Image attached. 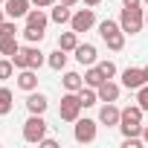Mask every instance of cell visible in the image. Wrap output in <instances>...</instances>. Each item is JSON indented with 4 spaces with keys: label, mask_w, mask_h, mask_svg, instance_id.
<instances>
[{
    "label": "cell",
    "mask_w": 148,
    "mask_h": 148,
    "mask_svg": "<svg viewBox=\"0 0 148 148\" xmlns=\"http://www.w3.org/2000/svg\"><path fill=\"white\" fill-rule=\"evenodd\" d=\"M12 61H15V67L18 70H41L44 64H47V55L38 49V44H29V47H21L15 55H12Z\"/></svg>",
    "instance_id": "1"
},
{
    "label": "cell",
    "mask_w": 148,
    "mask_h": 148,
    "mask_svg": "<svg viewBox=\"0 0 148 148\" xmlns=\"http://www.w3.org/2000/svg\"><path fill=\"white\" fill-rule=\"evenodd\" d=\"M99 35H102V41L108 44V49H113V52H122L125 49V32H122V26H119V21H102L99 23Z\"/></svg>",
    "instance_id": "2"
},
{
    "label": "cell",
    "mask_w": 148,
    "mask_h": 148,
    "mask_svg": "<svg viewBox=\"0 0 148 148\" xmlns=\"http://www.w3.org/2000/svg\"><path fill=\"white\" fill-rule=\"evenodd\" d=\"M119 26H122V32L125 35H136V32H142V26H145V12L139 9V6H125L122 9V15H119Z\"/></svg>",
    "instance_id": "3"
},
{
    "label": "cell",
    "mask_w": 148,
    "mask_h": 148,
    "mask_svg": "<svg viewBox=\"0 0 148 148\" xmlns=\"http://www.w3.org/2000/svg\"><path fill=\"white\" fill-rule=\"evenodd\" d=\"M82 110H84V105H82L79 93L67 90V93L61 96V105H58V116H61L64 122H76V119L82 116Z\"/></svg>",
    "instance_id": "4"
},
{
    "label": "cell",
    "mask_w": 148,
    "mask_h": 148,
    "mask_svg": "<svg viewBox=\"0 0 148 148\" xmlns=\"http://www.w3.org/2000/svg\"><path fill=\"white\" fill-rule=\"evenodd\" d=\"M44 136H47V119H44V113H29V119L23 122V139L32 142V145H38Z\"/></svg>",
    "instance_id": "5"
},
{
    "label": "cell",
    "mask_w": 148,
    "mask_h": 148,
    "mask_svg": "<svg viewBox=\"0 0 148 148\" xmlns=\"http://www.w3.org/2000/svg\"><path fill=\"white\" fill-rule=\"evenodd\" d=\"M96 134H99V122L96 119H76L73 122V139L76 142H82V145H87V142H96Z\"/></svg>",
    "instance_id": "6"
},
{
    "label": "cell",
    "mask_w": 148,
    "mask_h": 148,
    "mask_svg": "<svg viewBox=\"0 0 148 148\" xmlns=\"http://www.w3.org/2000/svg\"><path fill=\"white\" fill-rule=\"evenodd\" d=\"M93 26H96V12H93L90 6L73 12V18H70V29H76V32L82 35V32H90Z\"/></svg>",
    "instance_id": "7"
},
{
    "label": "cell",
    "mask_w": 148,
    "mask_h": 148,
    "mask_svg": "<svg viewBox=\"0 0 148 148\" xmlns=\"http://www.w3.org/2000/svg\"><path fill=\"white\" fill-rule=\"evenodd\" d=\"M142 84H148L142 67H125V70H122V87H128V90H139Z\"/></svg>",
    "instance_id": "8"
},
{
    "label": "cell",
    "mask_w": 148,
    "mask_h": 148,
    "mask_svg": "<svg viewBox=\"0 0 148 148\" xmlns=\"http://www.w3.org/2000/svg\"><path fill=\"white\" fill-rule=\"evenodd\" d=\"M119 119H122V110L113 105V102H105L99 108V125H108V128H119Z\"/></svg>",
    "instance_id": "9"
},
{
    "label": "cell",
    "mask_w": 148,
    "mask_h": 148,
    "mask_svg": "<svg viewBox=\"0 0 148 148\" xmlns=\"http://www.w3.org/2000/svg\"><path fill=\"white\" fill-rule=\"evenodd\" d=\"M3 9H6V18L21 21V18H26V15H29L32 0H6V3H3Z\"/></svg>",
    "instance_id": "10"
},
{
    "label": "cell",
    "mask_w": 148,
    "mask_h": 148,
    "mask_svg": "<svg viewBox=\"0 0 148 148\" xmlns=\"http://www.w3.org/2000/svg\"><path fill=\"white\" fill-rule=\"evenodd\" d=\"M15 84L23 90V93H32L38 90V70H18V76H15Z\"/></svg>",
    "instance_id": "11"
},
{
    "label": "cell",
    "mask_w": 148,
    "mask_h": 148,
    "mask_svg": "<svg viewBox=\"0 0 148 148\" xmlns=\"http://www.w3.org/2000/svg\"><path fill=\"white\" fill-rule=\"evenodd\" d=\"M73 55H76V61L79 64H84V67H90V64H96L99 61V52H96V44H79L76 49H73Z\"/></svg>",
    "instance_id": "12"
},
{
    "label": "cell",
    "mask_w": 148,
    "mask_h": 148,
    "mask_svg": "<svg viewBox=\"0 0 148 148\" xmlns=\"http://www.w3.org/2000/svg\"><path fill=\"white\" fill-rule=\"evenodd\" d=\"M47 108H49V99H47L41 90L26 93V110H29V113H47Z\"/></svg>",
    "instance_id": "13"
},
{
    "label": "cell",
    "mask_w": 148,
    "mask_h": 148,
    "mask_svg": "<svg viewBox=\"0 0 148 148\" xmlns=\"http://www.w3.org/2000/svg\"><path fill=\"white\" fill-rule=\"evenodd\" d=\"M96 93H99V102H116L119 99V93H122V87L116 84V82H102L99 87H96Z\"/></svg>",
    "instance_id": "14"
},
{
    "label": "cell",
    "mask_w": 148,
    "mask_h": 148,
    "mask_svg": "<svg viewBox=\"0 0 148 148\" xmlns=\"http://www.w3.org/2000/svg\"><path fill=\"white\" fill-rule=\"evenodd\" d=\"M18 49H21V44H18V35H9V32H0V55L12 58V55H15Z\"/></svg>",
    "instance_id": "15"
},
{
    "label": "cell",
    "mask_w": 148,
    "mask_h": 148,
    "mask_svg": "<svg viewBox=\"0 0 148 148\" xmlns=\"http://www.w3.org/2000/svg\"><path fill=\"white\" fill-rule=\"evenodd\" d=\"M61 84H64V90L79 93V90L84 87V76H82V73H76V70H67V73H64V79H61Z\"/></svg>",
    "instance_id": "16"
},
{
    "label": "cell",
    "mask_w": 148,
    "mask_h": 148,
    "mask_svg": "<svg viewBox=\"0 0 148 148\" xmlns=\"http://www.w3.org/2000/svg\"><path fill=\"white\" fill-rule=\"evenodd\" d=\"M73 6H64V3H55L52 6V12H49V21L52 23H58V26H64V23H70V18H73V12H70Z\"/></svg>",
    "instance_id": "17"
},
{
    "label": "cell",
    "mask_w": 148,
    "mask_h": 148,
    "mask_svg": "<svg viewBox=\"0 0 148 148\" xmlns=\"http://www.w3.org/2000/svg\"><path fill=\"white\" fill-rule=\"evenodd\" d=\"M47 23H49V15L44 12V9H29V15H26V26H35V29H47Z\"/></svg>",
    "instance_id": "18"
},
{
    "label": "cell",
    "mask_w": 148,
    "mask_h": 148,
    "mask_svg": "<svg viewBox=\"0 0 148 148\" xmlns=\"http://www.w3.org/2000/svg\"><path fill=\"white\" fill-rule=\"evenodd\" d=\"M102 82H108V76L99 70V64H90L87 73H84V84H87V87H99Z\"/></svg>",
    "instance_id": "19"
},
{
    "label": "cell",
    "mask_w": 148,
    "mask_h": 148,
    "mask_svg": "<svg viewBox=\"0 0 148 148\" xmlns=\"http://www.w3.org/2000/svg\"><path fill=\"white\" fill-rule=\"evenodd\" d=\"M79 44H82V41H79V32H76V29H70V32H61V35H58V47L67 49V52H73Z\"/></svg>",
    "instance_id": "20"
},
{
    "label": "cell",
    "mask_w": 148,
    "mask_h": 148,
    "mask_svg": "<svg viewBox=\"0 0 148 148\" xmlns=\"http://www.w3.org/2000/svg\"><path fill=\"white\" fill-rule=\"evenodd\" d=\"M47 64L52 67V70H67V49H55V52H49L47 55Z\"/></svg>",
    "instance_id": "21"
},
{
    "label": "cell",
    "mask_w": 148,
    "mask_h": 148,
    "mask_svg": "<svg viewBox=\"0 0 148 148\" xmlns=\"http://www.w3.org/2000/svg\"><path fill=\"white\" fill-rule=\"evenodd\" d=\"M79 99H82V105L84 108H93V105H99V93H96V87H82L79 90Z\"/></svg>",
    "instance_id": "22"
},
{
    "label": "cell",
    "mask_w": 148,
    "mask_h": 148,
    "mask_svg": "<svg viewBox=\"0 0 148 148\" xmlns=\"http://www.w3.org/2000/svg\"><path fill=\"white\" fill-rule=\"evenodd\" d=\"M12 113V90L9 87H0V116Z\"/></svg>",
    "instance_id": "23"
},
{
    "label": "cell",
    "mask_w": 148,
    "mask_h": 148,
    "mask_svg": "<svg viewBox=\"0 0 148 148\" xmlns=\"http://www.w3.org/2000/svg\"><path fill=\"white\" fill-rule=\"evenodd\" d=\"M15 70H18L15 61H12V58H3V61H0V82L12 79V76H15Z\"/></svg>",
    "instance_id": "24"
},
{
    "label": "cell",
    "mask_w": 148,
    "mask_h": 148,
    "mask_svg": "<svg viewBox=\"0 0 148 148\" xmlns=\"http://www.w3.org/2000/svg\"><path fill=\"white\" fill-rule=\"evenodd\" d=\"M44 32H47V29H35V26H26V29H23V38H26L29 44H41V41H44Z\"/></svg>",
    "instance_id": "25"
},
{
    "label": "cell",
    "mask_w": 148,
    "mask_h": 148,
    "mask_svg": "<svg viewBox=\"0 0 148 148\" xmlns=\"http://www.w3.org/2000/svg\"><path fill=\"white\" fill-rule=\"evenodd\" d=\"M134 93H136V105L148 113V84H142V87H139V90H134Z\"/></svg>",
    "instance_id": "26"
},
{
    "label": "cell",
    "mask_w": 148,
    "mask_h": 148,
    "mask_svg": "<svg viewBox=\"0 0 148 148\" xmlns=\"http://www.w3.org/2000/svg\"><path fill=\"white\" fill-rule=\"evenodd\" d=\"M96 64H99V70L105 73L108 79H113V76H116V64H113V61H96Z\"/></svg>",
    "instance_id": "27"
},
{
    "label": "cell",
    "mask_w": 148,
    "mask_h": 148,
    "mask_svg": "<svg viewBox=\"0 0 148 148\" xmlns=\"http://www.w3.org/2000/svg\"><path fill=\"white\" fill-rule=\"evenodd\" d=\"M142 145V136H125L122 139V148H139Z\"/></svg>",
    "instance_id": "28"
},
{
    "label": "cell",
    "mask_w": 148,
    "mask_h": 148,
    "mask_svg": "<svg viewBox=\"0 0 148 148\" xmlns=\"http://www.w3.org/2000/svg\"><path fill=\"white\" fill-rule=\"evenodd\" d=\"M55 3H58V0H32V6H38V9H49Z\"/></svg>",
    "instance_id": "29"
},
{
    "label": "cell",
    "mask_w": 148,
    "mask_h": 148,
    "mask_svg": "<svg viewBox=\"0 0 148 148\" xmlns=\"http://www.w3.org/2000/svg\"><path fill=\"white\" fill-rule=\"evenodd\" d=\"M38 145H44V148H58V142H55L52 136H44V139H41Z\"/></svg>",
    "instance_id": "30"
},
{
    "label": "cell",
    "mask_w": 148,
    "mask_h": 148,
    "mask_svg": "<svg viewBox=\"0 0 148 148\" xmlns=\"http://www.w3.org/2000/svg\"><path fill=\"white\" fill-rule=\"evenodd\" d=\"M122 6H131L134 9V6H142V0H122Z\"/></svg>",
    "instance_id": "31"
},
{
    "label": "cell",
    "mask_w": 148,
    "mask_h": 148,
    "mask_svg": "<svg viewBox=\"0 0 148 148\" xmlns=\"http://www.w3.org/2000/svg\"><path fill=\"white\" fill-rule=\"evenodd\" d=\"M142 142L148 145V125H142Z\"/></svg>",
    "instance_id": "32"
},
{
    "label": "cell",
    "mask_w": 148,
    "mask_h": 148,
    "mask_svg": "<svg viewBox=\"0 0 148 148\" xmlns=\"http://www.w3.org/2000/svg\"><path fill=\"white\" fill-rule=\"evenodd\" d=\"M99 3H102V0H84V6H90V9H93V6H99Z\"/></svg>",
    "instance_id": "33"
},
{
    "label": "cell",
    "mask_w": 148,
    "mask_h": 148,
    "mask_svg": "<svg viewBox=\"0 0 148 148\" xmlns=\"http://www.w3.org/2000/svg\"><path fill=\"white\" fill-rule=\"evenodd\" d=\"M58 3H64V6H76L79 0H58Z\"/></svg>",
    "instance_id": "34"
},
{
    "label": "cell",
    "mask_w": 148,
    "mask_h": 148,
    "mask_svg": "<svg viewBox=\"0 0 148 148\" xmlns=\"http://www.w3.org/2000/svg\"><path fill=\"white\" fill-rule=\"evenodd\" d=\"M6 21V9H0V23H3Z\"/></svg>",
    "instance_id": "35"
},
{
    "label": "cell",
    "mask_w": 148,
    "mask_h": 148,
    "mask_svg": "<svg viewBox=\"0 0 148 148\" xmlns=\"http://www.w3.org/2000/svg\"><path fill=\"white\" fill-rule=\"evenodd\" d=\"M142 73H145V82H148V67H142Z\"/></svg>",
    "instance_id": "36"
},
{
    "label": "cell",
    "mask_w": 148,
    "mask_h": 148,
    "mask_svg": "<svg viewBox=\"0 0 148 148\" xmlns=\"http://www.w3.org/2000/svg\"><path fill=\"white\" fill-rule=\"evenodd\" d=\"M145 26H148V12H145Z\"/></svg>",
    "instance_id": "37"
},
{
    "label": "cell",
    "mask_w": 148,
    "mask_h": 148,
    "mask_svg": "<svg viewBox=\"0 0 148 148\" xmlns=\"http://www.w3.org/2000/svg\"><path fill=\"white\" fill-rule=\"evenodd\" d=\"M3 3H6V0H0V6H3Z\"/></svg>",
    "instance_id": "38"
},
{
    "label": "cell",
    "mask_w": 148,
    "mask_h": 148,
    "mask_svg": "<svg viewBox=\"0 0 148 148\" xmlns=\"http://www.w3.org/2000/svg\"><path fill=\"white\" fill-rule=\"evenodd\" d=\"M142 3H145V6H148V0H142Z\"/></svg>",
    "instance_id": "39"
}]
</instances>
